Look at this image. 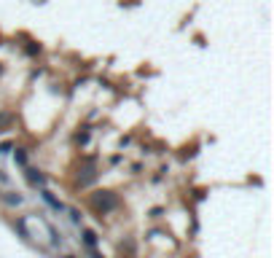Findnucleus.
<instances>
[{
  "label": "nucleus",
  "instance_id": "4",
  "mask_svg": "<svg viewBox=\"0 0 274 258\" xmlns=\"http://www.w3.org/2000/svg\"><path fill=\"white\" fill-rule=\"evenodd\" d=\"M9 124H11V116H9V113H0V132L9 127Z\"/></svg>",
  "mask_w": 274,
  "mask_h": 258
},
{
  "label": "nucleus",
  "instance_id": "6",
  "mask_svg": "<svg viewBox=\"0 0 274 258\" xmlns=\"http://www.w3.org/2000/svg\"><path fill=\"white\" fill-rule=\"evenodd\" d=\"M14 159H17L19 164H25V161H27V156H25V153H22V151H17V156H14Z\"/></svg>",
  "mask_w": 274,
  "mask_h": 258
},
{
  "label": "nucleus",
  "instance_id": "5",
  "mask_svg": "<svg viewBox=\"0 0 274 258\" xmlns=\"http://www.w3.org/2000/svg\"><path fill=\"white\" fill-rule=\"evenodd\" d=\"M83 239H86V245H95V242H97L95 231H83Z\"/></svg>",
  "mask_w": 274,
  "mask_h": 258
},
{
  "label": "nucleus",
  "instance_id": "1",
  "mask_svg": "<svg viewBox=\"0 0 274 258\" xmlns=\"http://www.w3.org/2000/svg\"><path fill=\"white\" fill-rule=\"evenodd\" d=\"M92 207L105 215V213H111V210L119 207V197H116L113 191H97V194H92Z\"/></svg>",
  "mask_w": 274,
  "mask_h": 258
},
{
  "label": "nucleus",
  "instance_id": "3",
  "mask_svg": "<svg viewBox=\"0 0 274 258\" xmlns=\"http://www.w3.org/2000/svg\"><path fill=\"white\" fill-rule=\"evenodd\" d=\"M27 178H30V183H43V181H46V178H43L38 169H27Z\"/></svg>",
  "mask_w": 274,
  "mask_h": 258
},
{
  "label": "nucleus",
  "instance_id": "7",
  "mask_svg": "<svg viewBox=\"0 0 274 258\" xmlns=\"http://www.w3.org/2000/svg\"><path fill=\"white\" fill-rule=\"evenodd\" d=\"M6 202H9V205H19L22 197H6Z\"/></svg>",
  "mask_w": 274,
  "mask_h": 258
},
{
  "label": "nucleus",
  "instance_id": "2",
  "mask_svg": "<svg viewBox=\"0 0 274 258\" xmlns=\"http://www.w3.org/2000/svg\"><path fill=\"white\" fill-rule=\"evenodd\" d=\"M95 178H97V172H95V164H83L81 172H78V183L81 186H89V183H95Z\"/></svg>",
  "mask_w": 274,
  "mask_h": 258
}]
</instances>
